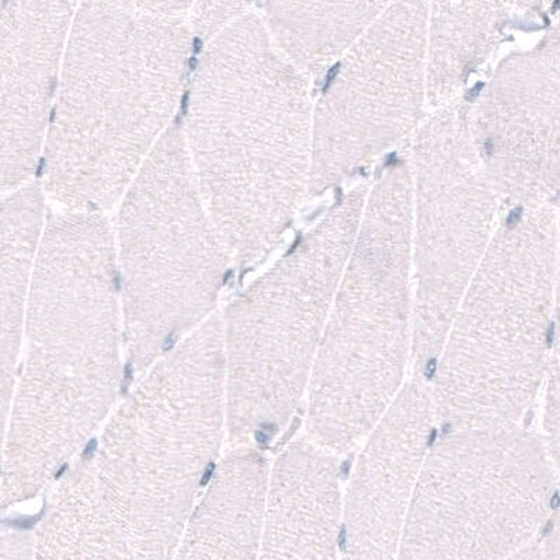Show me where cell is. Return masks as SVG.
I'll return each instance as SVG.
<instances>
[{
  "label": "cell",
  "instance_id": "13",
  "mask_svg": "<svg viewBox=\"0 0 560 560\" xmlns=\"http://www.w3.org/2000/svg\"><path fill=\"white\" fill-rule=\"evenodd\" d=\"M341 527L337 454L311 438L294 441L272 475L265 558L335 559Z\"/></svg>",
  "mask_w": 560,
  "mask_h": 560
},
{
  "label": "cell",
  "instance_id": "3",
  "mask_svg": "<svg viewBox=\"0 0 560 560\" xmlns=\"http://www.w3.org/2000/svg\"><path fill=\"white\" fill-rule=\"evenodd\" d=\"M558 311V210L532 207L495 231L464 292L434 363L435 418L518 424L541 389Z\"/></svg>",
  "mask_w": 560,
  "mask_h": 560
},
{
  "label": "cell",
  "instance_id": "1",
  "mask_svg": "<svg viewBox=\"0 0 560 560\" xmlns=\"http://www.w3.org/2000/svg\"><path fill=\"white\" fill-rule=\"evenodd\" d=\"M312 104L304 73L247 12L198 62L185 140L208 214L241 261L285 234L310 192Z\"/></svg>",
  "mask_w": 560,
  "mask_h": 560
},
{
  "label": "cell",
  "instance_id": "4",
  "mask_svg": "<svg viewBox=\"0 0 560 560\" xmlns=\"http://www.w3.org/2000/svg\"><path fill=\"white\" fill-rule=\"evenodd\" d=\"M413 186L408 163L366 192L308 385V433L337 455L363 441L404 386L413 345Z\"/></svg>",
  "mask_w": 560,
  "mask_h": 560
},
{
  "label": "cell",
  "instance_id": "6",
  "mask_svg": "<svg viewBox=\"0 0 560 560\" xmlns=\"http://www.w3.org/2000/svg\"><path fill=\"white\" fill-rule=\"evenodd\" d=\"M369 187L327 211L237 305L235 374L242 433L267 441L306 390Z\"/></svg>",
  "mask_w": 560,
  "mask_h": 560
},
{
  "label": "cell",
  "instance_id": "16",
  "mask_svg": "<svg viewBox=\"0 0 560 560\" xmlns=\"http://www.w3.org/2000/svg\"><path fill=\"white\" fill-rule=\"evenodd\" d=\"M547 388L544 396V444L547 447L555 468L559 470L560 454V366H559V331L555 327V339L549 354L547 373H545Z\"/></svg>",
  "mask_w": 560,
  "mask_h": 560
},
{
  "label": "cell",
  "instance_id": "12",
  "mask_svg": "<svg viewBox=\"0 0 560 560\" xmlns=\"http://www.w3.org/2000/svg\"><path fill=\"white\" fill-rule=\"evenodd\" d=\"M434 418L430 386L410 381L366 435L343 499L347 558L398 557Z\"/></svg>",
  "mask_w": 560,
  "mask_h": 560
},
{
  "label": "cell",
  "instance_id": "2",
  "mask_svg": "<svg viewBox=\"0 0 560 560\" xmlns=\"http://www.w3.org/2000/svg\"><path fill=\"white\" fill-rule=\"evenodd\" d=\"M186 14L81 0L46 136V188L68 210L116 205L167 130L191 49Z\"/></svg>",
  "mask_w": 560,
  "mask_h": 560
},
{
  "label": "cell",
  "instance_id": "17",
  "mask_svg": "<svg viewBox=\"0 0 560 560\" xmlns=\"http://www.w3.org/2000/svg\"><path fill=\"white\" fill-rule=\"evenodd\" d=\"M255 0H196L191 8L192 32L211 38L242 14L249 12Z\"/></svg>",
  "mask_w": 560,
  "mask_h": 560
},
{
  "label": "cell",
  "instance_id": "5",
  "mask_svg": "<svg viewBox=\"0 0 560 560\" xmlns=\"http://www.w3.org/2000/svg\"><path fill=\"white\" fill-rule=\"evenodd\" d=\"M558 472L518 424L450 428L431 444L399 559H513L553 517Z\"/></svg>",
  "mask_w": 560,
  "mask_h": 560
},
{
  "label": "cell",
  "instance_id": "19",
  "mask_svg": "<svg viewBox=\"0 0 560 560\" xmlns=\"http://www.w3.org/2000/svg\"><path fill=\"white\" fill-rule=\"evenodd\" d=\"M553 2L555 0H517L515 10L527 14H538L548 10L549 7H552Z\"/></svg>",
  "mask_w": 560,
  "mask_h": 560
},
{
  "label": "cell",
  "instance_id": "21",
  "mask_svg": "<svg viewBox=\"0 0 560 560\" xmlns=\"http://www.w3.org/2000/svg\"><path fill=\"white\" fill-rule=\"evenodd\" d=\"M3 0H0V4H2Z\"/></svg>",
  "mask_w": 560,
  "mask_h": 560
},
{
  "label": "cell",
  "instance_id": "20",
  "mask_svg": "<svg viewBox=\"0 0 560 560\" xmlns=\"http://www.w3.org/2000/svg\"><path fill=\"white\" fill-rule=\"evenodd\" d=\"M97 447V441L93 440L91 443L88 444L86 451H84V457L91 458L94 454V451H96Z\"/></svg>",
  "mask_w": 560,
  "mask_h": 560
},
{
  "label": "cell",
  "instance_id": "11",
  "mask_svg": "<svg viewBox=\"0 0 560 560\" xmlns=\"http://www.w3.org/2000/svg\"><path fill=\"white\" fill-rule=\"evenodd\" d=\"M79 2L0 4V196L27 185L37 166Z\"/></svg>",
  "mask_w": 560,
  "mask_h": 560
},
{
  "label": "cell",
  "instance_id": "7",
  "mask_svg": "<svg viewBox=\"0 0 560 560\" xmlns=\"http://www.w3.org/2000/svg\"><path fill=\"white\" fill-rule=\"evenodd\" d=\"M413 345L419 373L433 369L465 290L494 234L498 196L454 102L421 127L411 148Z\"/></svg>",
  "mask_w": 560,
  "mask_h": 560
},
{
  "label": "cell",
  "instance_id": "18",
  "mask_svg": "<svg viewBox=\"0 0 560 560\" xmlns=\"http://www.w3.org/2000/svg\"><path fill=\"white\" fill-rule=\"evenodd\" d=\"M127 7L160 14H186L196 0H116Z\"/></svg>",
  "mask_w": 560,
  "mask_h": 560
},
{
  "label": "cell",
  "instance_id": "10",
  "mask_svg": "<svg viewBox=\"0 0 560 560\" xmlns=\"http://www.w3.org/2000/svg\"><path fill=\"white\" fill-rule=\"evenodd\" d=\"M560 43L553 30L538 47L514 52L470 107V131L502 205L558 201Z\"/></svg>",
  "mask_w": 560,
  "mask_h": 560
},
{
  "label": "cell",
  "instance_id": "15",
  "mask_svg": "<svg viewBox=\"0 0 560 560\" xmlns=\"http://www.w3.org/2000/svg\"><path fill=\"white\" fill-rule=\"evenodd\" d=\"M517 0H429L428 97L459 91L502 38Z\"/></svg>",
  "mask_w": 560,
  "mask_h": 560
},
{
  "label": "cell",
  "instance_id": "8",
  "mask_svg": "<svg viewBox=\"0 0 560 560\" xmlns=\"http://www.w3.org/2000/svg\"><path fill=\"white\" fill-rule=\"evenodd\" d=\"M429 0H394L329 69L312 114L310 195L418 127L428 98Z\"/></svg>",
  "mask_w": 560,
  "mask_h": 560
},
{
  "label": "cell",
  "instance_id": "9",
  "mask_svg": "<svg viewBox=\"0 0 560 560\" xmlns=\"http://www.w3.org/2000/svg\"><path fill=\"white\" fill-rule=\"evenodd\" d=\"M122 196L118 230L133 294H210L228 249L198 190L180 127H167Z\"/></svg>",
  "mask_w": 560,
  "mask_h": 560
},
{
  "label": "cell",
  "instance_id": "14",
  "mask_svg": "<svg viewBox=\"0 0 560 560\" xmlns=\"http://www.w3.org/2000/svg\"><path fill=\"white\" fill-rule=\"evenodd\" d=\"M394 0H265V24L304 75L329 71Z\"/></svg>",
  "mask_w": 560,
  "mask_h": 560
}]
</instances>
